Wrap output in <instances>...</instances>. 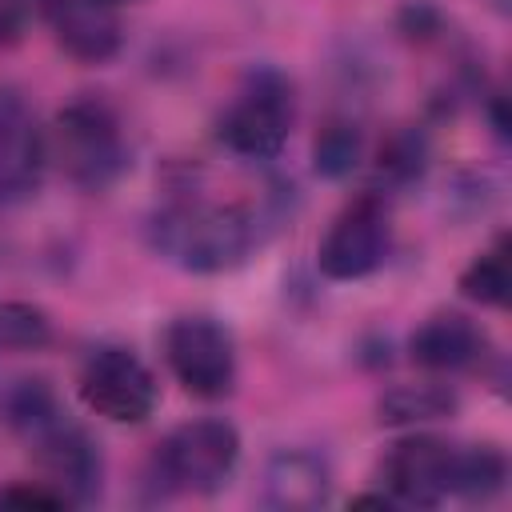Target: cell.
Returning a JSON list of instances; mask_svg holds the SVG:
<instances>
[{
	"label": "cell",
	"mask_w": 512,
	"mask_h": 512,
	"mask_svg": "<svg viewBox=\"0 0 512 512\" xmlns=\"http://www.w3.org/2000/svg\"><path fill=\"white\" fill-rule=\"evenodd\" d=\"M488 348V336L460 312H440L432 320H424L408 344L412 360L428 372H456V368H472Z\"/></svg>",
	"instance_id": "obj_12"
},
{
	"label": "cell",
	"mask_w": 512,
	"mask_h": 512,
	"mask_svg": "<svg viewBox=\"0 0 512 512\" xmlns=\"http://www.w3.org/2000/svg\"><path fill=\"white\" fill-rule=\"evenodd\" d=\"M380 476L400 504H444L456 492V448L436 436H408L388 448Z\"/></svg>",
	"instance_id": "obj_8"
},
{
	"label": "cell",
	"mask_w": 512,
	"mask_h": 512,
	"mask_svg": "<svg viewBox=\"0 0 512 512\" xmlns=\"http://www.w3.org/2000/svg\"><path fill=\"white\" fill-rule=\"evenodd\" d=\"M424 164V140L404 132L396 136L384 152H380V176H392V180H412Z\"/></svg>",
	"instance_id": "obj_18"
},
{
	"label": "cell",
	"mask_w": 512,
	"mask_h": 512,
	"mask_svg": "<svg viewBox=\"0 0 512 512\" xmlns=\"http://www.w3.org/2000/svg\"><path fill=\"white\" fill-rule=\"evenodd\" d=\"M56 44L80 64H104L120 52V20L108 0H48Z\"/></svg>",
	"instance_id": "obj_10"
},
{
	"label": "cell",
	"mask_w": 512,
	"mask_h": 512,
	"mask_svg": "<svg viewBox=\"0 0 512 512\" xmlns=\"http://www.w3.org/2000/svg\"><path fill=\"white\" fill-rule=\"evenodd\" d=\"M108 4H132V0H108Z\"/></svg>",
	"instance_id": "obj_21"
},
{
	"label": "cell",
	"mask_w": 512,
	"mask_h": 512,
	"mask_svg": "<svg viewBox=\"0 0 512 512\" xmlns=\"http://www.w3.org/2000/svg\"><path fill=\"white\" fill-rule=\"evenodd\" d=\"M52 156L72 184L88 192L108 188L124 172V160H128L116 112L92 96L64 104L52 124Z\"/></svg>",
	"instance_id": "obj_3"
},
{
	"label": "cell",
	"mask_w": 512,
	"mask_h": 512,
	"mask_svg": "<svg viewBox=\"0 0 512 512\" xmlns=\"http://www.w3.org/2000/svg\"><path fill=\"white\" fill-rule=\"evenodd\" d=\"M456 408L460 400L444 384H396L376 400V420L384 428H416V424L448 420Z\"/></svg>",
	"instance_id": "obj_13"
},
{
	"label": "cell",
	"mask_w": 512,
	"mask_h": 512,
	"mask_svg": "<svg viewBox=\"0 0 512 512\" xmlns=\"http://www.w3.org/2000/svg\"><path fill=\"white\" fill-rule=\"evenodd\" d=\"M492 8H500V12H508V0H488Z\"/></svg>",
	"instance_id": "obj_20"
},
{
	"label": "cell",
	"mask_w": 512,
	"mask_h": 512,
	"mask_svg": "<svg viewBox=\"0 0 512 512\" xmlns=\"http://www.w3.org/2000/svg\"><path fill=\"white\" fill-rule=\"evenodd\" d=\"M44 136L32 116V108L0 88V208L28 200L40 188L44 172Z\"/></svg>",
	"instance_id": "obj_9"
},
{
	"label": "cell",
	"mask_w": 512,
	"mask_h": 512,
	"mask_svg": "<svg viewBox=\"0 0 512 512\" xmlns=\"http://www.w3.org/2000/svg\"><path fill=\"white\" fill-rule=\"evenodd\" d=\"M512 284V264H508V236H496L488 252H480L464 272H460V292L480 304H504Z\"/></svg>",
	"instance_id": "obj_15"
},
{
	"label": "cell",
	"mask_w": 512,
	"mask_h": 512,
	"mask_svg": "<svg viewBox=\"0 0 512 512\" xmlns=\"http://www.w3.org/2000/svg\"><path fill=\"white\" fill-rule=\"evenodd\" d=\"M316 172H324V176H348L352 168H356V160H360V132H356V124H344V120H336V124H328L320 136H316Z\"/></svg>",
	"instance_id": "obj_17"
},
{
	"label": "cell",
	"mask_w": 512,
	"mask_h": 512,
	"mask_svg": "<svg viewBox=\"0 0 512 512\" xmlns=\"http://www.w3.org/2000/svg\"><path fill=\"white\" fill-rule=\"evenodd\" d=\"M240 460V436L228 420L204 416L172 428L164 444L156 448V480H164L168 492H192L208 496L224 488Z\"/></svg>",
	"instance_id": "obj_4"
},
{
	"label": "cell",
	"mask_w": 512,
	"mask_h": 512,
	"mask_svg": "<svg viewBox=\"0 0 512 512\" xmlns=\"http://www.w3.org/2000/svg\"><path fill=\"white\" fill-rule=\"evenodd\" d=\"M296 120L292 80L276 68H252L236 88L232 104L216 120V136L228 152L248 160H272Z\"/></svg>",
	"instance_id": "obj_2"
},
{
	"label": "cell",
	"mask_w": 512,
	"mask_h": 512,
	"mask_svg": "<svg viewBox=\"0 0 512 512\" xmlns=\"http://www.w3.org/2000/svg\"><path fill=\"white\" fill-rule=\"evenodd\" d=\"M148 240L184 272H228L248 260L256 244V216L244 204L180 196L152 216Z\"/></svg>",
	"instance_id": "obj_1"
},
{
	"label": "cell",
	"mask_w": 512,
	"mask_h": 512,
	"mask_svg": "<svg viewBox=\"0 0 512 512\" xmlns=\"http://www.w3.org/2000/svg\"><path fill=\"white\" fill-rule=\"evenodd\" d=\"M80 400L112 424H140L156 408V380L128 348H100L80 368Z\"/></svg>",
	"instance_id": "obj_7"
},
{
	"label": "cell",
	"mask_w": 512,
	"mask_h": 512,
	"mask_svg": "<svg viewBox=\"0 0 512 512\" xmlns=\"http://www.w3.org/2000/svg\"><path fill=\"white\" fill-rule=\"evenodd\" d=\"M68 496L52 484H12L0 488V508H64Z\"/></svg>",
	"instance_id": "obj_19"
},
{
	"label": "cell",
	"mask_w": 512,
	"mask_h": 512,
	"mask_svg": "<svg viewBox=\"0 0 512 512\" xmlns=\"http://www.w3.org/2000/svg\"><path fill=\"white\" fill-rule=\"evenodd\" d=\"M164 356L184 392L200 400H220L236 384L232 336L212 316H180L164 332Z\"/></svg>",
	"instance_id": "obj_5"
},
{
	"label": "cell",
	"mask_w": 512,
	"mask_h": 512,
	"mask_svg": "<svg viewBox=\"0 0 512 512\" xmlns=\"http://www.w3.org/2000/svg\"><path fill=\"white\" fill-rule=\"evenodd\" d=\"M388 240H392L388 208L380 196L364 192L352 204H344V212L328 224L316 248V264L328 280H360L384 264Z\"/></svg>",
	"instance_id": "obj_6"
},
{
	"label": "cell",
	"mask_w": 512,
	"mask_h": 512,
	"mask_svg": "<svg viewBox=\"0 0 512 512\" xmlns=\"http://www.w3.org/2000/svg\"><path fill=\"white\" fill-rule=\"evenodd\" d=\"M508 480V460L500 448L492 444H476V448H456V492L464 500H488L504 488Z\"/></svg>",
	"instance_id": "obj_14"
},
{
	"label": "cell",
	"mask_w": 512,
	"mask_h": 512,
	"mask_svg": "<svg viewBox=\"0 0 512 512\" xmlns=\"http://www.w3.org/2000/svg\"><path fill=\"white\" fill-rule=\"evenodd\" d=\"M332 496V472L324 456L308 448H284L264 468V504L280 512H308L328 504Z\"/></svg>",
	"instance_id": "obj_11"
},
{
	"label": "cell",
	"mask_w": 512,
	"mask_h": 512,
	"mask_svg": "<svg viewBox=\"0 0 512 512\" xmlns=\"http://www.w3.org/2000/svg\"><path fill=\"white\" fill-rule=\"evenodd\" d=\"M52 340V320L44 308L24 300H0V352H36Z\"/></svg>",
	"instance_id": "obj_16"
}]
</instances>
